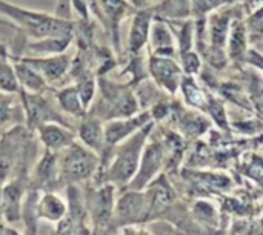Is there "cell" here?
I'll return each instance as SVG.
<instances>
[{
  "label": "cell",
  "instance_id": "1",
  "mask_svg": "<svg viewBox=\"0 0 263 235\" xmlns=\"http://www.w3.org/2000/svg\"><path fill=\"white\" fill-rule=\"evenodd\" d=\"M37 160L35 132L25 123L14 125L0 132V185L20 172H31Z\"/></svg>",
  "mask_w": 263,
  "mask_h": 235
},
{
  "label": "cell",
  "instance_id": "2",
  "mask_svg": "<svg viewBox=\"0 0 263 235\" xmlns=\"http://www.w3.org/2000/svg\"><path fill=\"white\" fill-rule=\"evenodd\" d=\"M0 15L5 17L26 38H42L48 35H74L76 22L57 18L52 12L32 11L6 0H0Z\"/></svg>",
  "mask_w": 263,
  "mask_h": 235
},
{
  "label": "cell",
  "instance_id": "3",
  "mask_svg": "<svg viewBox=\"0 0 263 235\" xmlns=\"http://www.w3.org/2000/svg\"><path fill=\"white\" fill-rule=\"evenodd\" d=\"M151 129L153 123L149 122L112 149L111 160L102 177V183H112L117 189H125L129 185L137 172L140 157Z\"/></svg>",
  "mask_w": 263,
  "mask_h": 235
},
{
  "label": "cell",
  "instance_id": "4",
  "mask_svg": "<svg viewBox=\"0 0 263 235\" xmlns=\"http://www.w3.org/2000/svg\"><path fill=\"white\" fill-rule=\"evenodd\" d=\"M97 91L99 97L94 99L88 111L100 120L108 122L137 114L139 100L128 85H120L100 75L97 77Z\"/></svg>",
  "mask_w": 263,
  "mask_h": 235
},
{
  "label": "cell",
  "instance_id": "5",
  "mask_svg": "<svg viewBox=\"0 0 263 235\" xmlns=\"http://www.w3.org/2000/svg\"><path fill=\"white\" fill-rule=\"evenodd\" d=\"M100 166V157L92 149L86 148L80 142L71 143L68 148L59 152V177L60 186L69 185H88L97 175Z\"/></svg>",
  "mask_w": 263,
  "mask_h": 235
},
{
  "label": "cell",
  "instance_id": "6",
  "mask_svg": "<svg viewBox=\"0 0 263 235\" xmlns=\"http://www.w3.org/2000/svg\"><path fill=\"white\" fill-rule=\"evenodd\" d=\"M116 191L117 188L108 182L86 185L85 199L92 234H106L111 231V222L116 205Z\"/></svg>",
  "mask_w": 263,
  "mask_h": 235
},
{
  "label": "cell",
  "instance_id": "7",
  "mask_svg": "<svg viewBox=\"0 0 263 235\" xmlns=\"http://www.w3.org/2000/svg\"><path fill=\"white\" fill-rule=\"evenodd\" d=\"M48 92L49 91L42 92V94H34V92H26V91L18 92L22 99L23 111H25V125L28 126V129L35 132V129L40 125L49 123V122L60 123V125L76 129V126L71 123V119L59 109L55 100L48 99Z\"/></svg>",
  "mask_w": 263,
  "mask_h": 235
},
{
  "label": "cell",
  "instance_id": "8",
  "mask_svg": "<svg viewBox=\"0 0 263 235\" xmlns=\"http://www.w3.org/2000/svg\"><path fill=\"white\" fill-rule=\"evenodd\" d=\"M145 220H148L146 194L136 189H123L120 197L116 199L109 232H122Z\"/></svg>",
  "mask_w": 263,
  "mask_h": 235
},
{
  "label": "cell",
  "instance_id": "9",
  "mask_svg": "<svg viewBox=\"0 0 263 235\" xmlns=\"http://www.w3.org/2000/svg\"><path fill=\"white\" fill-rule=\"evenodd\" d=\"M66 189V214L55 223L57 234H92L88 219L83 185H69Z\"/></svg>",
  "mask_w": 263,
  "mask_h": 235
},
{
  "label": "cell",
  "instance_id": "10",
  "mask_svg": "<svg viewBox=\"0 0 263 235\" xmlns=\"http://www.w3.org/2000/svg\"><path fill=\"white\" fill-rule=\"evenodd\" d=\"M151 122V112H139L133 114L129 117H122V119H112L105 122L103 126V137H105V151L100 154V165L108 166L111 160L112 149L126 140L129 135L137 132L140 128L148 125Z\"/></svg>",
  "mask_w": 263,
  "mask_h": 235
},
{
  "label": "cell",
  "instance_id": "11",
  "mask_svg": "<svg viewBox=\"0 0 263 235\" xmlns=\"http://www.w3.org/2000/svg\"><path fill=\"white\" fill-rule=\"evenodd\" d=\"M128 11V0H89V12L94 14L106 29L116 52H120V28Z\"/></svg>",
  "mask_w": 263,
  "mask_h": 235
},
{
  "label": "cell",
  "instance_id": "12",
  "mask_svg": "<svg viewBox=\"0 0 263 235\" xmlns=\"http://www.w3.org/2000/svg\"><path fill=\"white\" fill-rule=\"evenodd\" d=\"M29 174L20 172L9 179L2 189V219L15 226L22 222V208L29 188Z\"/></svg>",
  "mask_w": 263,
  "mask_h": 235
},
{
  "label": "cell",
  "instance_id": "13",
  "mask_svg": "<svg viewBox=\"0 0 263 235\" xmlns=\"http://www.w3.org/2000/svg\"><path fill=\"white\" fill-rule=\"evenodd\" d=\"M29 186L39 191H57L62 188L59 177V152L43 148L42 155L31 168Z\"/></svg>",
  "mask_w": 263,
  "mask_h": 235
},
{
  "label": "cell",
  "instance_id": "14",
  "mask_svg": "<svg viewBox=\"0 0 263 235\" xmlns=\"http://www.w3.org/2000/svg\"><path fill=\"white\" fill-rule=\"evenodd\" d=\"M23 62L31 65L49 86H57L69 74L71 57L63 52L57 55H18Z\"/></svg>",
  "mask_w": 263,
  "mask_h": 235
},
{
  "label": "cell",
  "instance_id": "15",
  "mask_svg": "<svg viewBox=\"0 0 263 235\" xmlns=\"http://www.w3.org/2000/svg\"><path fill=\"white\" fill-rule=\"evenodd\" d=\"M163 155H165V149L159 142L145 145L137 172L125 189L142 191L143 188H146L151 183V180L154 179V175L159 172V169L163 163Z\"/></svg>",
  "mask_w": 263,
  "mask_h": 235
},
{
  "label": "cell",
  "instance_id": "16",
  "mask_svg": "<svg viewBox=\"0 0 263 235\" xmlns=\"http://www.w3.org/2000/svg\"><path fill=\"white\" fill-rule=\"evenodd\" d=\"M37 139L40 142V145L49 151L54 152H60L65 148H68L71 143H74L77 140V134L74 128L60 125V123H43L35 129Z\"/></svg>",
  "mask_w": 263,
  "mask_h": 235
},
{
  "label": "cell",
  "instance_id": "17",
  "mask_svg": "<svg viewBox=\"0 0 263 235\" xmlns=\"http://www.w3.org/2000/svg\"><path fill=\"white\" fill-rule=\"evenodd\" d=\"M103 126L105 122L89 111H86V114L79 120V125L76 126V134L79 142L83 143L86 148L92 149L94 152H97L99 157L105 151Z\"/></svg>",
  "mask_w": 263,
  "mask_h": 235
},
{
  "label": "cell",
  "instance_id": "18",
  "mask_svg": "<svg viewBox=\"0 0 263 235\" xmlns=\"http://www.w3.org/2000/svg\"><path fill=\"white\" fill-rule=\"evenodd\" d=\"M148 71L159 86L168 92H176L180 83V69L170 57L153 54L148 62Z\"/></svg>",
  "mask_w": 263,
  "mask_h": 235
},
{
  "label": "cell",
  "instance_id": "19",
  "mask_svg": "<svg viewBox=\"0 0 263 235\" xmlns=\"http://www.w3.org/2000/svg\"><path fill=\"white\" fill-rule=\"evenodd\" d=\"M153 18H154V12L151 9H139L134 14L128 31V40H126V52L129 55L140 54V51L148 43Z\"/></svg>",
  "mask_w": 263,
  "mask_h": 235
},
{
  "label": "cell",
  "instance_id": "20",
  "mask_svg": "<svg viewBox=\"0 0 263 235\" xmlns=\"http://www.w3.org/2000/svg\"><path fill=\"white\" fill-rule=\"evenodd\" d=\"M72 42L74 35H48L42 38L23 37L20 48L25 55H57L66 52Z\"/></svg>",
  "mask_w": 263,
  "mask_h": 235
},
{
  "label": "cell",
  "instance_id": "21",
  "mask_svg": "<svg viewBox=\"0 0 263 235\" xmlns=\"http://www.w3.org/2000/svg\"><path fill=\"white\" fill-rule=\"evenodd\" d=\"M68 205L66 202L55 192V191H42L37 205H35V214L39 220H45L49 223H59L65 214H66Z\"/></svg>",
  "mask_w": 263,
  "mask_h": 235
},
{
  "label": "cell",
  "instance_id": "22",
  "mask_svg": "<svg viewBox=\"0 0 263 235\" xmlns=\"http://www.w3.org/2000/svg\"><path fill=\"white\" fill-rule=\"evenodd\" d=\"M51 94L59 106V109L71 117V119H77L80 120L85 114H86V106L83 105L80 94L77 91V88L74 85H68V86H60V88H54L51 89Z\"/></svg>",
  "mask_w": 263,
  "mask_h": 235
},
{
  "label": "cell",
  "instance_id": "23",
  "mask_svg": "<svg viewBox=\"0 0 263 235\" xmlns=\"http://www.w3.org/2000/svg\"><path fill=\"white\" fill-rule=\"evenodd\" d=\"M12 63H14V69H15V75L20 85V91H26V92H34V94H42L49 91V85L46 83V80L26 62H23L20 57H11Z\"/></svg>",
  "mask_w": 263,
  "mask_h": 235
},
{
  "label": "cell",
  "instance_id": "24",
  "mask_svg": "<svg viewBox=\"0 0 263 235\" xmlns=\"http://www.w3.org/2000/svg\"><path fill=\"white\" fill-rule=\"evenodd\" d=\"M22 123H25V111L20 94L0 91V132Z\"/></svg>",
  "mask_w": 263,
  "mask_h": 235
},
{
  "label": "cell",
  "instance_id": "25",
  "mask_svg": "<svg viewBox=\"0 0 263 235\" xmlns=\"http://www.w3.org/2000/svg\"><path fill=\"white\" fill-rule=\"evenodd\" d=\"M149 38H151V43H153L154 54L170 57L174 52L173 51V38H171V34L168 32L166 26L162 22H157V23H154V26H151Z\"/></svg>",
  "mask_w": 263,
  "mask_h": 235
},
{
  "label": "cell",
  "instance_id": "26",
  "mask_svg": "<svg viewBox=\"0 0 263 235\" xmlns=\"http://www.w3.org/2000/svg\"><path fill=\"white\" fill-rule=\"evenodd\" d=\"M0 91L14 94L20 92V85L11 57H0Z\"/></svg>",
  "mask_w": 263,
  "mask_h": 235
},
{
  "label": "cell",
  "instance_id": "27",
  "mask_svg": "<svg viewBox=\"0 0 263 235\" xmlns=\"http://www.w3.org/2000/svg\"><path fill=\"white\" fill-rule=\"evenodd\" d=\"M188 8V0H165L157 8L159 15H168V17H179L185 14V9Z\"/></svg>",
  "mask_w": 263,
  "mask_h": 235
},
{
  "label": "cell",
  "instance_id": "28",
  "mask_svg": "<svg viewBox=\"0 0 263 235\" xmlns=\"http://www.w3.org/2000/svg\"><path fill=\"white\" fill-rule=\"evenodd\" d=\"M228 32V17L227 15H217L213 20V43L214 46L222 45L225 42Z\"/></svg>",
  "mask_w": 263,
  "mask_h": 235
},
{
  "label": "cell",
  "instance_id": "29",
  "mask_svg": "<svg viewBox=\"0 0 263 235\" xmlns=\"http://www.w3.org/2000/svg\"><path fill=\"white\" fill-rule=\"evenodd\" d=\"M74 6H72V0H57L55 8L52 11V14L57 18L62 20H68V22H74Z\"/></svg>",
  "mask_w": 263,
  "mask_h": 235
},
{
  "label": "cell",
  "instance_id": "30",
  "mask_svg": "<svg viewBox=\"0 0 263 235\" xmlns=\"http://www.w3.org/2000/svg\"><path fill=\"white\" fill-rule=\"evenodd\" d=\"M243 48H245V32L240 23H236L233 29V37H231V54L237 57L243 52Z\"/></svg>",
  "mask_w": 263,
  "mask_h": 235
},
{
  "label": "cell",
  "instance_id": "31",
  "mask_svg": "<svg viewBox=\"0 0 263 235\" xmlns=\"http://www.w3.org/2000/svg\"><path fill=\"white\" fill-rule=\"evenodd\" d=\"M74 11L77 14V18L80 20H91L89 12V0H72Z\"/></svg>",
  "mask_w": 263,
  "mask_h": 235
},
{
  "label": "cell",
  "instance_id": "32",
  "mask_svg": "<svg viewBox=\"0 0 263 235\" xmlns=\"http://www.w3.org/2000/svg\"><path fill=\"white\" fill-rule=\"evenodd\" d=\"M183 65L188 74H193L199 69V60L193 52H183Z\"/></svg>",
  "mask_w": 263,
  "mask_h": 235
},
{
  "label": "cell",
  "instance_id": "33",
  "mask_svg": "<svg viewBox=\"0 0 263 235\" xmlns=\"http://www.w3.org/2000/svg\"><path fill=\"white\" fill-rule=\"evenodd\" d=\"M223 2L225 0H194V9L197 12H203V11H208Z\"/></svg>",
  "mask_w": 263,
  "mask_h": 235
},
{
  "label": "cell",
  "instance_id": "34",
  "mask_svg": "<svg viewBox=\"0 0 263 235\" xmlns=\"http://www.w3.org/2000/svg\"><path fill=\"white\" fill-rule=\"evenodd\" d=\"M0 234H20V231L5 220H0Z\"/></svg>",
  "mask_w": 263,
  "mask_h": 235
},
{
  "label": "cell",
  "instance_id": "35",
  "mask_svg": "<svg viewBox=\"0 0 263 235\" xmlns=\"http://www.w3.org/2000/svg\"><path fill=\"white\" fill-rule=\"evenodd\" d=\"M0 57H11V49L3 42H0Z\"/></svg>",
  "mask_w": 263,
  "mask_h": 235
},
{
  "label": "cell",
  "instance_id": "36",
  "mask_svg": "<svg viewBox=\"0 0 263 235\" xmlns=\"http://www.w3.org/2000/svg\"><path fill=\"white\" fill-rule=\"evenodd\" d=\"M0 25H6V26H12V25H11V23H9V22H8L6 18H5V17H2V15H0Z\"/></svg>",
  "mask_w": 263,
  "mask_h": 235
},
{
  "label": "cell",
  "instance_id": "37",
  "mask_svg": "<svg viewBox=\"0 0 263 235\" xmlns=\"http://www.w3.org/2000/svg\"><path fill=\"white\" fill-rule=\"evenodd\" d=\"M146 2H148V0H137V2H136V6H142V5H145Z\"/></svg>",
  "mask_w": 263,
  "mask_h": 235
},
{
  "label": "cell",
  "instance_id": "38",
  "mask_svg": "<svg viewBox=\"0 0 263 235\" xmlns=\"http://www.w3.org/2000/svg\"><path fill=\"white\" fill-rule=\"evenodd\" d=\"M129 2H131V3H133V5L136 6V2H137V0H129Z\"/></svg>",
  "mask_w": 263,
  "mask_h": 235
}]
</instances>
